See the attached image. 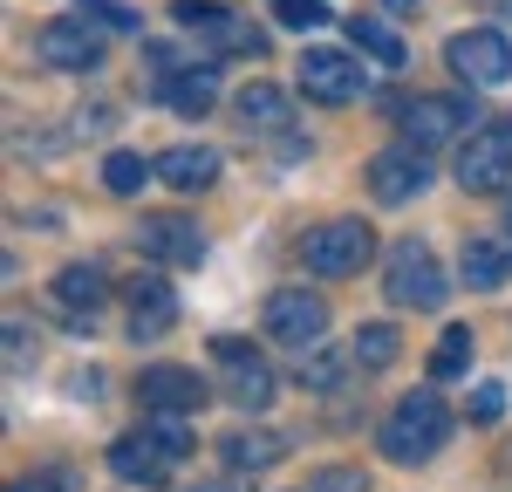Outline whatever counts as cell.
<instances>
[{
    "mask_svg": "<svg viewBox=\"0 0 512 492\" xmlns=\"http://www.w3.org/2000/svg\"><path fill=\"white\" fill-rule=\"evenodd\" d=\"M192 445H198L192 417H164V410H151L137 431H123L117 445H110V472H117L123 486H164V472L185 465Z\"/></svg>",
    "mask_w": 512,
    "mask_h": 492,
    "instance_id": "1",
    "label": "cell"
},
{
    "mask_svg": "<svg viewBox=\"0 0 512 492\" xmlns=\"http://www.w3.org/2000/svg\"><path fill=\"white\" fill-rule=\"evenodd\" d=\"M444 438H451V404H444L437 390H410V397L383 417V431H376V445H383L390 465H424V458L444 451Z\"/></svg>",
    "mask_w": 512,
    "mask_h": 492,
    "instance_id": "2",
    "label": "cell"
},
{
    "mask_svg": "<svg viewBox=\"0 0 512 492\" xmlns=\"http://www.w3.org/2000/svg\"><path fill=\"white\" fill-rule=\"evenodd\" d=\"M383 294H390V308H444V294H451V281H444V267H437V253L424 240H396L390 260H383Z\"/></svg>",
    "mask_w": 512,
    "mask_h": 492,
    "instance_id": "3",
    "label": "cell"
},
{
    "mask_svg": "<svg viewBox=\"0 0 512 492\" xmlns=\"http://www.w3.org/2000/svg\"><path fill=\"white\" fill-rule=\"evenodd\" d=\"M369 253H376V233H369L362 219H321L315 233L301 240V260H308V274H321V281H349V274H362Z\"/></svg>",
    "mask_w": 512,
    "mask_h": 492,
    "instance_id": "4",
    "label": "cell"
},
{
    "mask_svg": "<svg viewBox=\"0 0 512 492\" xmlns=\"http://www.w3.org/2000/svg\"><path fill=\"white\" fill-rule=\"evenodd\" d=\"M212 369H219V383H226V404H239V410L274 404V369H267V356H260L253 342L219 335V342H212Z\"/></svg>",
    "mask_w": 512,
    "mask_h": 492,
    "instance_id": "5",
    "label": "cell"
},
{
    "mask_svg": "<svg viewBox=\"0 0 512 492\" xmlns=\"http://www.w3.org/2000/svg\"><path fill=\"white\" fill-rule=\"evenodd\" d=\"M458 185L465 192H506L512 185V123H485L458 144Z\"/></svg>",
    "mask_w": 512,
    "mask_h": 492,
    "instance_id": "6",
    "label": "cell"
},
{
    "mask_svg": "<svg viewBox=\"0 0 512 492\" xmlns=\"http://www.w3.org/2000/svg\"><path fill=\"white\" fill-rule=\"evenodd\" d=\"M444 62H451V76H465L472 89H499L512 76V41L499 28H465V35L444 41Z\"/></svg>",
    "mask_w": 512,
    "mask_h": 492,
    "instance_id": "7",
    "label": "cell"
},
{
    "mask_svg": "<svg viewBox=\"0 0 512 492\" xmlns=\"http://www.w3.org/2000/svg\"><path fill=\"white\" fill-rule=\"evenodd\" d=\"M362 185H369V199H376V205H410L424 185H431V151H417V144H390V151L369 158Z\"/></svg>",
    "mask_w": 512,
    "mask_h": 492,
    "instance_id": "8",
    "label": "cell"
},
{
    "mask_svg": "<svg viewBox=\"0 0 512 492\" xmlns=\"http://www.w3.org/2000/svg\"><path fill=\"white\" fill-rule=\"evenodd\" d=\"M369 89L362 76V62H355V48H301V96H315V103H355Z\"/></svg>",
    "mask_w": 512,
    "mask_h": 492,
    "instance_id": "9",
    "label": "cell"
},
{
    "mask_svg": "<svg viewBox=\"0 0 512 492\" xmlns=\"http://www.w3.org/2000/svg\"><path fill=\"white\" fill-rule=\"evenodd\" d=\"M465 123H472V103H465V96H410V103L396 110L403 144H417V151H437V144L465 137Z\"/></svg>",
    "mask_w": 512,
    "mask_h": 492,
    "instance_id": "10",
    "label": "cell"
},
{
    "mask_svg": "<svg viewBox=\"0 0 512 492\" xmlns=\"http://www.w3.org/2000/svg\"><path fill=\"white\" fill-rule=\"evenodd\" d=\"M321 328H328V301H321L315 287H274L267 294V335L274 342L308 349V342H321Z\"/></svg>",
    "mask_w": 512,
    "mask_h": 492,
    "instance_id": "11",
    "label": "cell"
},
{
    "mask_svg": "<svg viewBox=\"0 0 512 492\" xmlns=\"http://www.w3.org/2000/svg\"><path fill=\"white\" fill-rule=\"evenodd\" d=\"M205 376L185 363H151L144 376H137V404L144 410H164V417H198L205 410Z\"/></svg>",
    "mask_w": 512,
    "mask_h": 492,
    "instance_id": "12",
    "label": "cell"
},
{
    "mask_svg": "<svg viewBox=\"0 0 512 492\" xmlns=\"http://www.w3.org/2000/svg\"><path fill=\"white\" fill-rule=\"evenodd\" d=\"M35 55L48 62V69L82 76V69H96V62H103V35L89 28V14H62V21H41Z\"/></svg>",
    "mask_w": 512,
    "mask_h": 492,
    "instance_id": "13",
    "label": "cell"
},
{
    "mask_svg": "<svg viewBox=\"0 0 512 492\" xmlns=\"http://www.w3.org/2000/svg\"><path fill=\"white\" fill-rule=\"evenodd\" d=\"M137 253L158 260V267H198L205 260V233L178 212H144L137 219Z\"/></svg>",
    "mask_w": 512,
    "mask_h": 492,
    "instance_id": "14",
    "label": "cell"
},
{
    "mask_svg": "<svg viewBox=\"0 0 512 492\" xmlns=\"http://www.w3.org/2000/svg\"><path fill=\"white\" fill-rule=\"evenodd\" d=\"M123 308H130V342H158L178 322V294L164 274H130L123 281Z\"/></svg>",
    "mask_w": 512,
    "mask_h": 492,
    "instance_id": "15",
    "label": "cell"
},
{
    "mask_svg": "<svg viewBox=\"0 0 512 492\" xmlns=\"http://www.w3.org/2000/svg\"><path fill=\"white\" fill-rule=\"evenodd\" d=\"M458 281H465V294L506 287L512 281V233H472L465 253H458Z\"/></svg>",
    "mask_w": 512,
    "mask_h": 492,
    "instance_id": "16",
    "label": "cell"
},
{
    "mask_svg": "<svg viewBox=\"0 0 512 492\" xmlns=\"http://www.w3.org/2000/svg\"><path fill=\"white\" fill-rule=\"evenodd\" d=\"M349 376H355V342H349V349H328V342L294 349V383H301V390H315V397H335Z\"/></svg>",
    "mask_w": 512,
    "mask_h": 492,
    "instance_id": "17",
    "label": "cell"
},
{
    "mask_svg": "<svg viewBox=\"0 0 512 492\" xmlns=\"http://www.w3.org/2000/svg\"><path fill=\"white\" fill-rule=\"evenodd\" d=\"M233 123L239 130H260V137H280L294 123V103H287V89H274V82H246L233 96Z\"/></svg>",
    "mask_w": 512,
    "mask_h": 492,
    "instance_id": "18",
    "label": "cell"
},
{
    "mask_svg": "<svg viewBox=\"0 0 512 492\" xmlns=\"http://www.w3.org/2000/svg\"><path fill=\"white\" fill-rule=\"evenodd\" d=\"M219 458H226V472H239V479H253V472H267V465H280L287 458V438L280 431H226L219 438Z\"/></svg>",
    "mask_w": 512,
    "mask_h": 492,
    "instance_id": "19",
    "label": "cell"
},
{
    "mask_svg": "<svg viewBox=\"0 0 512 492\" xmlns=\"http://www.w3.org/2000/svg\"><path fill=\"white\" fill-rule=\"evenodd\" d=\"M158 178L171 192H205V185H219V151L212 144H171L158 158Z\"/></svg>",
    "mask_w": 512,
    "mask_h": 492,
    "instance_id": "20",
    "label": "cell"
},
{
    "mask_svg": "<svg viewBox=\"0 0 512 492\" xmlns=\"http://www.w3.org/2000/svg\"><path fill=\"white\" fill-rule=\"evenodd\" d=\"M164 103H171V117H205V110L219 103V76H212V62H198V69H171V76H164Z\"/></svg>",
    "mask_w": 512,
    "mask_h": 492,
    "instance_id": "21",
    "label": "cell"
},
{
    "mask_svg": "<svg viewBox=\"0 0 512 492\" xmlns=\"http://www.w3.org/2000/svg\"><path fill=\"white\" fill-rule=\"evenodd\" d=\"M55 301H62L69 315H96V308L110 301V281H103V267H89V260L62 267V274H55Z\"/></svg>",
    "mask_w": 512,
    "mask_h": 492,
    "instance_id": "22",
    "label": "cell"
},
{
    "mask_svg": "<svg viewBox=\"0 0 512 492\" xmlns=\"http://www.w3.org/2000/svg\"><path fill=\"white\" fill-rule=\"evenodd\" d=\"M342 28H349V48H355V55H369V62H383V69H403V35H396L390 21L355 14V21H342Z\"/></svg>",
    "mask_w": 512,
    "mask_h": 492,
    "instance_id": "23",
    "label": "cell"
},
{
    "mask_svg": "<svg viewBox=\"0 0 512 492\" xmlns=\"http://www.w3.org/2000/svg\"><path fill=\"white\" fill-rule=\"evenodd\" d=\"M472 328H444L437 335V349H431V383H451V376H465L472 369Z\"/></svg>",
    "mask_w": 512,
    "mask_h": 492,
    "instance_id": "24",
    "label": "cell"
},
{
    "mask_svg": "<svg viewBox=\"0 0 512 492\" xmlns=\"http://www.w3.org/2000/svg\"><path fill=\"white\" fill-rule=\"evenodd\" d=\"M151 171H158V164L137 158V151H110V158H103V185H110L117 199H137V192L151 185Z\"/></svg>",
    "mask_w": 512,
    "mask_h": 492,
    "instance_id": "25",
    "label": "cell"
},
{
    "mask_svg": "<svg viewBox=\"0 0 512 492\" xmlns=\"http://www.w3.org/2000/svg\"><path fill=\"white\" fill-rule=\"evenodd\" d=\"M396 349H403V335H396L390 322H362V328H355V363H362V369H390Z\"/></svg>",
    "mask_w": 512,
    "mask_h": 492,
    "instance_id": "26",
    "label": "cell"
},
{
    "mask_svg": "<svg viewBox=\"0 0 512 492\" xmlns=\"http://www.w3.org/2000/svg\"><path fill=\"white\" fill-rule=\"evenodd\" d=\"M267 7L280 14V28H294V35H315V28H328V21H335L321 0H267Z\"/></svg>",
    "mask_w": 512,
    "mask_h": 492,
    "instance_id": "27",
    "label": "cell"
},
{
    "mask_svg": "<svg viewBox=\"0 0 512 492\" xmlns=\"http://www.w3.org/2000/svg\"><path fill=\"white\" fill-rule=\"evenodd\" d=\"M171 21H178L185 35H212V28L226 21V7H212V0H178V7H171Z\"/></svg>",
    "mask_w": 512,
    "mask_h": 492,
    "instance_id": "28",
    "label": "cell"
},
{
    "mask_svg": "<svg viewBox=\"0 0 512 492\" xmlns=\"http://www.w3.org/2000/svg\"><path fill=\"white\" fill-rule=\"evenodd\" d=\"M14 492H82V472L76 465H41V472H28Z\"/></svg>",
    "mask_w": 512,
    "mask_h": 492,
    "instance_id": "29",
    "label": "cell"
},
{
    "mask_svg": "<svg viewBox=\"0 0 512 492\" xmlns=\"http://www.w3.org/2000/svg\"><path fill=\"white\" fill-rule=\"evenodd\" d=\"M205 41H212V48H226V55H260V48H267V41L253 35V28H239L233 14H226V21H219V28H212Z\"/></svg>",
    "mask_w": 512,
    "mask_h": 492,
    "instance_id": "30",
    "label": "cell"
},
{
    "mask_svg": "<svg viewBox=\"0 0 512 492\" xmlns=\"http://www.w3.org/2000/svg\"><path fill=\"white\" fill-rule=\"evenodd\" d=\"M308 492H369V479L355 465H321L315 479H308Z\"/></svg>",
    "mask_w": 512,
    "mask_h": 492,
    "instance_id": "31",
    "label": "cell"
},
{
    "mask_svg": "<svg viewBox=\"0 0 512 492\" xmlns=\"http://www.w3.org/2000/svg\"><path fill=\"white\" fill-rule=\"evenodd\" d=\"M499 410H506V390H499V383H478L472 390V424H499Z\"/></svg>",
    "mask_w": 512,
    "mask_h": 492,
    "instance_id": "32",
    "label": "cell"
},
{
    "mask_svg": "<svg viewBox=\"0 0 512 492\" xmlns=\"http://www.w3.org/2000/svg\"><path fill=\"white\" fill-rule=\"evenodd\" d=\"M96 28H117V35H137V14H123V7H82Z\"/></svg>",
    "mask_w": 512,
    "mask_h": 492,
    "instance_id": "33",
    "label": "cell"
},
{
    "mask_svg": "<svg viewBox=\"0 0 512 492\" xmlns=\"http://www.w3.org/2000/svg\"><path fill=\"white\" fill-rule=\"evenodd\" d=\"M7 356H14V363H21V356H35V328L7 322Z\"/></svg>",
    "mask_w": 512,
    "mask_h": 492,
    "instance_id": "34",
    "label": "cell"
},
{
    "mask_svg": "<svg viewBox=\"0 0 512 492\" xmlns=\"http://www.w3.org/2000/svg\"><path fill=\"white\" fill-rule=\"evenodd\" d=\"M485 7H492V14H512V0H485Z\"/></svg>",
    "mask_w": 512,
    "mask_h": 492,
    "instance_id": "35",
    "label": "cell"
},
{
    "mask_svg": "<svg viewBox=\"0 0 512 492\" xmlns=\"http://www.w3.org/2000/svg\"><path fill=\"white\" fill-rule=\"evenodd\" d=\"M506 233H512V185H506Z\"/></svg>",
    "mask_w": 512,
    "mask_h": 492,
    "instance_id": "36",
    "label": "cell"
},
{
    "mask_svg": "<svg viewBox=\"0 0 512 492\" xmlns=\"http://www.w3.org/2000/svg\"><path fill=\"white\" fill-rule=\"evenodd\" d=\"M390 7H417V0H390Z\"/></svg>",
    "mask_w": 512,
    "mask_h": 492,
    "instance_id": "37",
    "label": "cell"
}]
</instances>
